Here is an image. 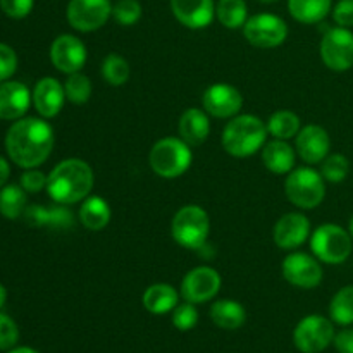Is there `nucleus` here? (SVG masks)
<instances>
[{
  "label": "nucleus",
  "instance_id": "obj_1",
  "mask_svg": "<svg viewBox=\"0 0 353 353\" xmlns=\"http://www.w3.org/2000/svg\"><path fill=\"white\" fill-rule=\"evenodd\" d=\"M54 148V130L37 117L16 121L6 134V150L10 161L23 169H34L43 164Z\"/></svg>",
  "mask_w": 353,
  "mask_h": 353
},
{
  "label": "nucleus",
  "instance_id": "obj_2",
  "mask_svg": "<svg viewBox=\"0 0 353 353\" xmlns=\"http://www.w3.org/2000/svg\"><path fill=\"white\" fill-rule=\"evenodd\" d=\"M93 171L81 159L59 162L47 179V192L54 202L69 205L86 199L93 188Z\"/></svg>",
  "mask_w": 353,
  "mask_h": 353
},
{
  "label": "nucleus",
  "instance_id": "obj_3",
  "mask_svg": "<svg viewBox=\"0 0 353 353\" xmlns=\"http://www.w3.org/2000/svg\"><path fill=\"white\" fill-rule=\"evenodd\" d=\"M268 126L252 114L234 116L223 131V147L233 157H250L265 143Z\"/></svg>",
  "mask_w": 353,
  "mask_h": 353
},
{
  "label": "nucleus",
  "instance_id": "obj_4",
  "mask_svg": "<svg viewBox=\"0 0 353 353\" xmlns=\"http://www.w3.org/2000/svg\"><path fill=\"white\" fill-rule=\"evenodd\" d=\"M192 150L190 145L181 138H162L152 147L148 162L157 176L164 179H174L185 174L192 165Z\"/></svg>",
  "mask_w": 353,
  "mask_h": 353
},
{
  "label": "nucleus",
  "instance_id": "obj_5",
  "mask_svg": "<svg viewBox=\"0 0 353 353\" xmlns=\"http://www.w3.org/2000/svg\"><path fill=\"white\" fill-rule=\"evenodd\" d=\"M310 248L321 262L338 265L350 259L353 238L350 231L343 230L338 224H323L310 236Z\"/></svg>",
  "mask_w": 353,
  "mask_h": 353
},
{
  "label": "nucleus",
  "instance_id": "obj_6",
  "mask_svg": "<svg viewBox=\"0 0 353 353\" xmlns=\"http://www.w3.org/2000/svg\"><path fill=\"white\" fill-rule=\"evenodd\" d=\"M285 192L290 202L300 209H314L326 196V179L312 168H299L288 174Z\"/></svg>",
  "mask_w": 353,
  "mask_h": 353
},
{
  "label": "nucleus",
  "instance_id": "obj_7",
  "mask_svg": "<svg viewBox=\"0 0 353 353\" xmlns=\"http://www.w3.org/2000/svg\"><path fill=\"white\" fill-rule=\"evenodd\" d=\"M209 216L199 205H186L176 212L171 224L172 238L183 248L199 250L209 238Z\"/></svg>",
  "mask_w": 353,
  "mask_h": 353
},
{
  "label": "nucleus",
  "instance_id": "obj_8",
  "mask_svg": "<svg viewBox=\"0 0 353 353\" xmlns=\"http://www.w3.org/2000/svg\"><path fill=\"white\" fill-rule=\"evenodd\" d=\"M243 34L254 47L274 48L288 37V24L276 14H255L245 23Z\"/></svg>",
  "mask_w": 353,
  "mask_h": 353
},
{
  "label": "nucleus",
  "instance_id": "obj_9",
  "mask_svg": "<svg viewBox=\"0 0 353 353\" xmlns=\"http://www.w3.org/2000/svg\"><path fill=\"white\" fill-rule=\"evenodd\" d=\"M334 340V327L323 316H307L296 324L293 341L302 353H321Z\"/></svg>",
  "mask_w": 353,
  "mask_h": 353
},
{
  "label": "nucleus",
  "instance_id": "obj_10",
  "mask_svg": "<svg viewBox=\"0 0 353 353\" xmlns=\"http://www.w3.org/2000/svg\"><path fill=\"white\" fill-rule=\"evenodd\" d=\"M321 57L336 72L353 68V33L348 28H331L321 41Z\"/></svg>",
  "mask_w": 353,
  "mask_h": 353
},
{
  "label": "nucleus",
  "instance_id": "obj_11",
  "mask_svg": "<svg viewBox=\"0 0 353 353\" xmlns=\"http://www.w3.org/2000/svg\"><path fill=\"white\" fill-rule=\"evenodd\" d=\"M110 14H112L110 0H71L65 10L69 24L83 33L102 28Z\"/></svg>",
  "mask_w": 353,
  "mask_h": 353
},
{
  "label": "nucleus",
  "instance_id": "obj_12",
  "mask_svg": "<svg viewBox=\"0 0 353 353\" xmlns=\"http://www.w3.org/2000/svg\"><path fill=\"white\" fill-rule=\"evenodd\" d=\"M281 269L286 281L292 283L296 288L312 290L323 281V268L319 264V259L309 254L295 252V254L288 255L283 261Z\"/></svg>",
  "mask_w": 353,
  "mask_h": 353
},
{
  "label": "nucleus",
  "instance_id": "obj_13",
  "mask_svg": "<svg viewBox=\"0 0 353 353\" xmlns=\"http://www.w3.org/2000/svg\"><path fill=\"white\" fill-rule=\"evenodd\" d=\"M219 272L212 268H195L185 276L181 283V295L190 303H203L212 300L221 290Z\"/></svg>",
  "mask_w": 353,
  "mask_h": 353
},
{
  "label": "nucleus",
  "instance_id": "obj_14",
  "mask_svg": "<svg viewBox=\"0 0 353 353\" xmlns=\"http://www.w3.org/2000/svg\"><path fill=\"white\" fill-rule=\"evenodd\" d=\"M202 105L203 110L210 116L230 119L241 110L243 97L234 86L226 85V83H216L203 92Z\"/></svg>",
  "mask_w": 353,
  "mask_h": 353
},
{
  "label": "nucleus",
  "instance_id": "obj_15",
  "mask_svg": "<svg viewBox=\"0 0 353 353\" xmlns=\"http://www.w3.org/2000/svg\"><path fill=\"white\" fill-rule=\"evenodd\" d=\"M50 61L65 74L81 71L86 62V47L74 34H61L50 47Z\"/></svg>",
  "mask_w": 353,
  "mask_h": 353
},
{
  "label": "nucleus",
  "instance_id": "obj_16",
  "mask_svg": "<svg viewBox=\"0 0 353 353\" xmlns=\"http://www.w3.org/2000/svg\"><path fill=\"white\" fill-rule=\"evenodd\" d=\"M331 140L327 131L317 124L302 128L296 134V152L307 164H319L330 155Z\"/></svg>",
  "mask_w": 353,
  "mask_h": 353
},
{
  "label": "nucleus",
  "instance_id": "obj_17",
  "mask_svg": "<svg viewBox=\"0 0 353 353\" xmlns=\"http://www.w3.org/2000/svg\"><path fill=\"white\" fill-rule=\"evenodd\" d=\"M310 234V221L303 214L290 212L279 217V221L274 226L276 245L283 250H295Z\"/></svg>",
  "mask_w": 353,
  "mask_h": 353
},
{
  "label": "nucleus",
  "instance_id": "obj_18",
  "mask_svg": "<svg viewBox=\"0 0 353 353\" xmlns=\"http://www.w3.org/2000/svg\"><path fill=\"white\" fill-rule=\"evenodd\" d=\"M171 9L176 19L192 30L207 28L216 17L214 0H171Z\"/></svg>",
  "mask_w": 353,
  "mask_h": 353
},
{
  "label": "nucleus",
  "instance_id": "obj_19",
  "mask_svg": "<svg viewBox=\"0 0 353 353\" xmlns=\"http://www.w3.org/2000/svg\"><path fill=\"white\" fill-rule=\"evenodd\" d=\"M31 92L19 81H0V119H21L31 103Z\"/></svg>",
  "mask_w": 353,
  "mask_h": 353
},
{
  "label": "nucleus",
  "instance_id": "obj_20",
  "mask_svg": "<svg viewBox=\"0 0 353 353\" xmlns=\"http://www.w3.org/2000/svg\"><path fill=\"white\" fill-rule=\"evenodd\" d=\"M65 92L64 86L55 78H41L33 90V103L41 117L50 119L55 117L64 107Z\"/></svg>",
  "mask_w": 353,
  "mask_h": 353
},
{
  "label": "nucleus",
  "instance_id": "obj_21",
  "mask_svg": "<svg viewBox=\"0 0 353 353\" xmlns=\"http://www.w3.org/2000/svg\"><path fill=\"white\" fill-rule=\"evenodd\" d=\"M179 134L185 143L190 147H199L209 138L210 121L205 110L202 109H188L183 112L179 119Z\"/></svg>",
  "mask_w": 353,
  "mask_h": 353
},
{
  "label": "nucleus",
  "instance_id": "obj_22",
  "mask_svg": "<svg viewBox=\"0 0 353 353\" xmlns=\"http://www.w3.org/2000/svg\"><path fill=\"white\" fill-rule=\"evenodd\" d=\"M262 161L274 174H288L295 165V150L286 140H274L262 150Z\"/></svg>",
  "mask_w": 353,
  "mask_h": 353
},
{
  "label": "nucleus",
  "instance_id": "obj_23",
  "mask_svg": "<svg viewBox=\"0 0 353 353\" xmlns=\"http://www.w3.org/2000/svg\"><path fill=\"white\" fill-rule=\"evenodd\" d=\"M178 305V292L171 285L157 283L145 290L143 293V307L150 314L162 316V314L172 312Z\"/></svg>",
  "mask_w": 353,
  "mask_h": 353
},
{
  "label": "nucleus",
  "instance_id": "obj_24",
  "mask_svg": "<svg viewBox=\"0 0 353 353\" xmlns=\"http://www.w3.org/2000/svg\"><path fill=\"white\" fill-rule=\"evenodd\" d=\"M24 219L31 226H52V228H71L72 214L64 207H50L45 209L40 205H30L24 210Z\"/></svg>",
  "mask_w": 353,
  "mask_h": 353
},
{
  "label": "nucleus",
  "instance_id": "obj_25",
  "mask_svg": "<svg viewBox=\"0 0 353 353\" xmlns=\"http://www.w3.org/2000/svg\"><path fill=\"white\" fill-rule=\"evenodd\" d=\"M210 319L223 330H238L247 321L243 305L234 300H219L210 307Z\"/></svg>",
  "mask_w": 353,
  "mask_h": 353
},
{
  "label": "nucleus",
  "instance_id": "obj_26",
  "mask_svg": "<svg viewBox=\"0 0 353 353\" xmlns=\"http://www.w3.org/2000/svg\"><path fill=\"white\" fill-rule=\"evenodd\" d=\"M333 0H288V10L299 23H321L330 14Z\"/></svg>",
  "mask_w": 353,
  "mask_h": 353
},
{
  "label": "nucleus",
  "instance_id": "obj_27",
  "mask_svg": "<svg viewBox=\"0 0 353 353\" xmlns=\"http://www.w3.org/2000/svg\"><path fill=\"white\" fill-rule=\"evenodd\" d=\"M79 221L90 231H100L109 224L110 207L102 196H88L79 209Z\"/></svg>",
  "mask_w": 353,
  "mask_h": 353
},
{
  "label": "nucleus",
  "instance_id": "obj_28",
  "mask_svg": "<svg viewBox=\"0 0 353 353\" xmlns=\"http://www.w3.org/2000/svg\"><path fill=\"white\" fill-rule=\"evenodd\" d=\"M28 196L26 190L19 185L3 186L0 192V214L7 219L14 221L21 217L26 210Z\"/></svg>",
  "mask_w": 353,
  "mask_h": 353
},
{
  "label": "nucleus",
  "instance_id": "obj_29",
  "mask_svg": "<svg viewBox=\"0 0 353 353\" xmlns=\"http://www.w3.org/2000/svg\"><path fill=\"white\" fill-rule=\"evenodd\" d=\"M247 2L245 0H219L216 6V16L228 30H238L247 23Z\"/></svg>",
  "mask_w": 353,
  "mask_h": 353
},
{
  "label": "nucleus",
  "instance_id": "obj_30",
  "mask_svg": "<svg viewBox=\"0 0 353 353\" xmlns=\"http://www.w3.org/2000/svg\"><path fill=\"white\" fill-rule=\"evenodd\" d=\"M268 131L276 140L288 141L290 138L299 134L300 117L295 112H292V110H278V112L269 117Z\"/></svg>",
  "mask_w": 353,
  "mask_h": 353
},
{
  "label": "nucleus",
  "instance_id": "obj_31",
  "mask_svg": "<svg viewBox=\"0 0 353 353\" xmlns=\"http://www.w3.org/2000/svg\"><path fill=\"white\" fill-rule=\"evenodd\" d=\"M330 316L340 326L353 324V285L341 288L330 303Z\"/></svg>",
  "mask_w": 353,
  "mask_h": 353
},
{
  "label": "nucleus",
  "instance_id": "obj_32",
  "mask_svg": "<svg viewBox=\"0 0 353 353\" xmlns=\"http://www.w3.org/2000/svg\"><path fill=\"white\" fill-rule=\"evenodd\" d=\"M102 76L109 85H124L130 79V64L126 59L117 54L107 55L102 64Z\"/></svg>",
  "mask_w": 353,
  "mask_h": 353
},
{
  "label": "nucleus",
  "instance_id": "obj_33",
  "mask_svg": "<svg viewBox=\"0 0 353 353\" xmlns=\"http://www.w3.org/2000/svg\"><path fill=\"white\" fill-rule=\"evenodd\" d=\"M65 99L72 103H85L88 102L90 97H92V81L86 74L83 72H72L69 74L68 81L64 85Z\"/></svg>",
  "mask_w": 353,
  "mask_h": 353
},
{
  "label": "nucleus",
  "instance_id": "obj_34",
  "mask_svg": "<svg viewBox=\"0 0 353 353\" xmlns=\"http://www.w3.org/2000/svg\"><path fill=\"white\" fill-rule=\"evenodd\" d=\"M348 172H350V162L345 155L333 154L327 155L323 161V168H321V174L326 181L330 183H341L347 179Z\"/></svg>",
  "mask_w": 353,
  "mask_h": 353
},
{
  "label": "nucleus",
  "instance_id": "obj_35",
  "mask_svg": "<svg viewBox=\"0 0 353 353\" xmlns=\"http://www.w3.org/2000/svg\"><path fill=\"white\" fill-rule=\"evenodd\" d=\"M112 16L123 26H131L141 17V6L138 0H117L112 6Z\"/></svg>",
  "mask_w": 353,
  "mask_h": 353
},
{
  "label": "nucleus",
  "instance_id": "obj_36",
  "mask_svg": "<svg viewBox=\"0 0 353 353\" xmlns=\"http://www.w3.org/2000/svg\"><path fill=\"white\" fill-rule=\"evenodd\" d=\"M196 323H199V310L195 303L185 302L181 305H176V309L172 310V324L176 330L190 331L196 326Z\"/></svg>",
  "mask_w": 353,
  "mask_h": 353
},
{
  "label": "nucleus",
  "instance_id": "obj_37",
  "mask_svg": "<svg viewBox=\"0 0 353 353\" xmlns=\"http://www.w3.org/2000/svg\"><path fill=\"white\" fill-rule=\"evenodd\" d=\"M19 340V330L16 323L6 314H0V350H10Z\"/></svg>",
  "mask_w": 353,
  "mask_h": 353
},
{
  "label": "nucleus",
  "instance_id": "obj_38",
  "mask_svg": "<svg viewBox=\"0 0 353 353\" xmlns=\"http://www.w3.org/2000/svg\"><path fill=\"white\" fill-rule=\"evenodd\" d=\"M17 55L9 45L0 43V81H6L16 72Z\"/></svg>",
  "mask_w": 353,
  "mask_h": 353
},
{
  "label": "nucleus",
  "instance_id": "obj_39",
  "mask_svg": "<svg viewBox=\"0 0 353 353\" xmlns=\"http://www.w3.org/2000/svg\"><path fill=\"white\" fill-rule=\"evenodd\" d=\"M34 0H0L3 12L12 19H23L33 9Z\"/></svg>",
  "mask_w": 353,
  "mask_h": 353
},
{
  "label": "nucleus",
  "instance_id": "obj_40",
  "mask_svg": "<svg viewBox=\"0 0 353 353\" xmlns=\"http://www.w3.org/2000/svg\"><path fill=\"white\" fill-rule=\"evenodd\" d=\"M47 179L48 176H45L41 171L28 169V171L21 176V186H23L28 193H38L43 188H47Z\"/></svg>",
  "mask_w": 353,
  "mask_h": 353
},
{
  "label": "nucleus",
  "instance_id": "obj_41",
  "mask_svg": "<svg viewBox=\"0 0 353 353\" xmlns=\"http://www.w3.org/2000/svg\"><path fill=\"white\" fill-rule=\"evenodd\" d=\"M333 19L338 26L353 28V0H340L333 9Z\"/></svg>",
  "mask_w": 353,
  "mask_h": 353
},
{
  "label": "nucleus",
  "instance_id": "obj_42",
  "mask_svg": "<svg viewBox=\"0 0 353 353\" xmlns=\"http://www.w3.org/2000/svg\"><path fill=\"white\" fill-rule=\"evenodd\" d=\"M333 343L340 353H353V327H347L334 334Z\"/></svg>",
  "mask_w": 353,
  "mask_h": 353
},
{
  "label": "nucleus",
  "instance_id": "obj_43",
  "mask_svg": "<svg viewBox=\"0 0 353 353\" xmlns=\"http://www.w3.org/2000/svg\"><path fill=\"white\" fill-rule=\"evenodd\" d=\"M9 174H10L9 162H7L3 157H0V188L6 185V181L9 179Z\"/></svg>",
  "mask_w": 353,
  "mask_h": 353
},
{
  "label": "nucleus",
  "instance_id": "obj_44",
  "mask_svg": "<svg viewBox=\"0 0 353 353\" xmlns=\"http://www.w3.org/2000/svg\"><path fill=\"white\" fill-rule=\"evenodd\" d=\"M9 353H40V352L33 350V348L30 347H21V348H14V350H10Z\"/></svg>",
  "mask_w": 353,
  "mask_h": 353
},
{
  "label": "nucleus",
  "instance_id": "obj_45",
  "mask_svg": "<svg viewBox=\"0 0 353 353\" xmlns=\"http://www.w3.org/2000/svg\"><path fill=\"white\" fill-rule=\"evenodd\" d=\"M6 300H7V292H6V288H3V286L0 285V309H2V307H3Z\"/></svg>",
  "mask_w": 353,
  "mask_h": 353
},
{
  "label": "nucleus",
  "instance_id": "obj_46",
  "mask_svg": "<svg viewBox=\"0 0 353 353\" xmlns=\"http://www.w3.org/2000/svg\"><path fill=\"white\" fill-rule=\"evenodd\" d=\"M348 231H350V234H352V238H353V216H352V219H350V224H348Z\"/></svg>",
  "mask_w": 353,
  "mask_h": 353
},
{
  "label": "nucleus",
  "instance_id": "obj_47",
  "mask_svg": "<svg viewBox=\"0 0 353 353\" xmlns=\"http://www.w3.org/2000/svg\"><path fill=\"white\" fill-rule=\"evenodd\" d=\"M259 2H264V3H271V2H278V0H259Z\"/></svg>",
  "mask_w": 353,
  "mask_h": 353
}]
</instances>
